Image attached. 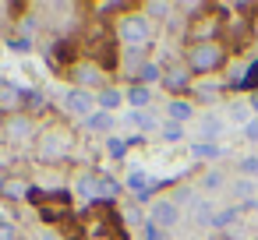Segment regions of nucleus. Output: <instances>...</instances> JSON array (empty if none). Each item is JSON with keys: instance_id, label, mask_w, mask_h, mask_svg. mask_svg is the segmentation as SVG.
Returning a JSON list of instances; mask_svg holds the SVG:
<instances>
[{"instance_id": "4be33fe9", "label": "nucleus", "mask_w": 258, "mask_h": 240, "mask_svg": "<svg viewBox=\"0 0 258 240\" xmlns=\"http://www.w3.org/2000/svg\"><path fill=\"white\" fill-rule=\"evenodd\" d=\"M223 184H226V173H223V170H209V173L202 177V187H205V191H219Z\"/></svg>"}, {"instance_id": "5701e85b", "label": "nucleus", "mask_w": 258, "mask_h": 240, "mask_svg": "<svg viewBox=\"0 0 258 240\" xmlns=\"http://www.w3.org/2000/svg\"><path fill=\"white\" fill-rule=\"evenodd\" d=\"M159 134H163V141H184V124H173V120H166Z\"/></svg>"}, {"instance_id": "c756f323", "label": "nucleus", "mask_w": 258, "mask_h": 240, "mask_svg": "<svg viewBox=\"0 0 258 240\" xmlns=\"http://www.w3.org/2000/svg\"><path fill=\"white\" fill-rule=\"evenodd\" d=\"M0 240H18V226L8 222V219H0Z\"/></svg>"}, {"instance_id": "9b49d317", "label": "nucleus", "mask_w": 258, "mask_h": 240, "mask_svg": "<svg viewBox=\"0 0 258 240\" xmlns=\"http://www.w3.org/2000/svg\"><path fill=\"white\" fill-rule=\"evenodd\" d=\"M124 103H127V99H124V89H117V85H106L103 92H96V106H99L103 113H117Z\"/></svg>"}, {"instance_id": "412c9836", "label": "nucleus", "mask_w": 258, "mask_h": 240, "mask_svg": "<svg viewBox=\"0 0 258 240\" xmlns=\"http://www.w3.org/2000/svg\"><path fill=\"white\" fill-rule=\"evenodd\" d=\"M191 92H195L198 99H216V96H219V85H216V82H195Z\"/></svg>"}, {"instance_id": "473e14b6", "label": "nucleus", "mask_w": 258, "mask_h": 240, "mask_svg": "<svg viewBox=\"0 0 258 240\" xmlns=\"http://www.w3.org/2000/svg\"><path fill=\"white\" fill-rule=\"evenodd\" d=\"M8 46H11L15 53H25V50H32V39H22V36H15V39H11Z\"/></svg>"}, {"instance_id": "bb28decb", "label": "nucleus", "mask_w": 258, "mask_h": 240, "mask_svg": "<svg viewBox=\"0 0 258 240\" xmlns=\"http://www.w3.org/2000/svg\"><path fill=\"white\" fill-rule=\"evenodd\" d=\"M191 155H205V159H216L219 155V145H205V141H198V145H191Z\"/></svg>"}, {"instance_id": "6ab92c4d", "label": "nucleus", "mask_w": 258, "mask_h": 240, "mask_svg": "<svg viewBox=\"0 0 258 240\" xmlns=\"http://www.w3.org/2000/svg\"><path fill=\"white\" fill-rule=\"evenodd\" d=\"M85 124H89L92 131H106V134H110V131H113V113H103V110H96V113H92Z\"/></svg>"}, {"instance_id": "f704fd0d", "label": "nucleus", "mask_w": 258, "mask_h": 240, "mask_svg": "<svg viewBox=\"0 0 258 240\" xmlns=\"http://www.w3.org/2000/svg\"><path fill=\"white\" fill-rule=\"evenodd\" d=\"M251 110H254V113H258V92H254V96H251Z\"/></svg>"}, {"instance_id": "b1692460", "label": "nucleus", "mask_w": 258, "mask_h": 240, "mask_svg": "<svg viewBox=\"0 0 258 240\" xmlns=\"http://www.w3.org/2000/svg\"><path fill=\"white\" fill-rule=\"evenodd\" d=\"M230 120L244 127V124L251 120V106H244V103H233V106H230Z\"/></svg>"}, {"instance_id": "c85d7f7f", "label": "nucleus", "mask_w": 258, "mask_h": 240, "mask_svg": "<svg viewBox=\"0 0 258 240\" xmlns=\"http://www.w3.org/2000/svg\"><path fill=\"white\" fill-rule=\"evenodd\" d=\"M251 187H254V180H244V177L233 180V194H237V198H251Z\"/></svg>"}, {"instance_id": "f257e3e1", "label": "nucleus", "mask_w": 258, "mask_h": 240, "mask_svg": "<svg viewBox=\"0 0 258 240\" xmlns=\"http://www.w3.org/2000/svg\"><path fill=\"white\" fill-rule=\"evenodd\" d=\"M71 145H75V134L64 124H46V127H39V138L32 148H36L39 163H60L71 155Z\"/></svg>"}, {"instance_id": "f8f14e48", "label": "nucleus", "mask_w": 258, "mask_h": 240, "mask_svg": "<svg viewBox=\"0 0 258 240\" xmlns=\"http://www.w3.org/2000/svg\"><path fill=\"white\" fill-rule=\"evenodd\" d=\"M29 191H32V184H29L25 177L0 180V198H8V201H22V198H29Z\"/></svg>"}, {"instance_id": "72a5a7b5", "label": "nucleus", "mask_w": 258, "mask_h": 240, "mask_svg": "<svg viewBox=\"0 0 258 240\" xmlns=\"http://www.w3.org/2000/svg\"><path fill=\"white\" fill-rule=\"evenodd\" d=\"M39 240H60V236H57L53 229H43V233H39Z\"/></svg>"}, {"instance_id": "a211bd4d", "label": "nucleus", "mask_w": 258, "mask_h": 240, "mask_svg": "<svg viewBox=\"0 0 258 240\" xmlns=\"http://www.w3.org/2000/svg\"><path fill=\"white\" fill-rule=\"evenodd\" d=\"M142 15L145 18H166V15H173V4H166V0H149V4H142Z\"/></svg>"}, {"instance_id": "c9c22d12", "label": "nucleus", "mask_w": 258, "mask_h": 240, "mask_svg": "<svg viewBox=\"0 0 258 240\" xmlns=\"http://www.w3.org/2000/svg\"><path fill=\"white\" fill-rule=\"evenodd\" d=\"M212 240H230V236H223V233H219V236H212Z\"/></svg>"}, {"instance_id": "393cba45", "label": "nucleus", "mask_w": 258, "mask_h": 240, "mask_svg": "<svg viewBox=\"0 0 258 240\" xmlns=\"http://www.w3.org/2000/svg\"><path fill=\"white\" fill-rule=\"evenodd\" d=\"M92 11H96V15H127L131 4H117V0H113V4H96Z\"/></svg>"}, {"instance_id": "39448f33", "label": "nucleus", "mask_w": 258, "mask_h": 240, "mask_svg": "<svg viewBox=\"0 0 258 240\" xmlns=\"http://www.w3.org/2000/svg\"><path fill=\"white\" fill-rule=\"evenodd\" d=\"M68 78L75 89H85V92H103L110 82H106V67L92 57H78L71 67H68Z\"/></svg>"}, {"instance_id": "aec40b11", "label": "nucleus", "mask_w": 258, "mask_h": 240, "mask_svg": "<svg viewBox=\"0 0 258 240\" xmlns=\"http://www.w3.org/2000/svg\"><path fill=\"white\" fill-rule=\"evenodd\" d=\"M237 173H240L244 180H258V155H244V159L237 163Z\"/></svg>"}, {"instance_id": "2eb2a0df", "label": "nucleus", "mask_w": 258, "mask_h": 240, "mask_svg": "<svg viewBox=\"0 0 258 240\" xmlns=\"http://www.w3.org/2000/svg\"><path fill=\"white\" fill-rule=\"evenodd\" d=\"M120 198V180L99 173V184H96V201H117Z\"/></svg>"}, {"instance_id": "7c9ffc66", "label": "nucleus", "mask_w": 258, "mask_h": 240, "mask_svg": "<svg viewBox=\"0 0 258 240\" xmlns=\"http://www.w3.org/2000/svg\"><path fill=\"white\" fill-rule=\"evenodd\" d=\"M106 148H110V155H113V159H120V155L127 152V145H124L120 138H106Z\"/></svg>"}, {"instance_id": "a878e982", "label": "nucleus", "mask_w": 258, "mask_h": 240, "mask_svg": "<svg viewBox=\"0 0 258 240\" xmlns=\"http://www.w3.org/2000/svg\"><path fill=\"white\" fill-rule=\"evenodd\" d=\"M233 219H237V208H223V212H216V215H212L209 222H212L216 229H223V226H230Z\"/></svg>"}, {"instance_id": "f03ea898", "label": "nucleus", "mask_w": 258, "mask_h": 240, "mask_svg": "<svg viewBox=\"0 0 258 240\" xmlns=\"http://www.w3.org/2000/svg\"><path fill=\"white\" fill-rule=\"evenodd\" d=\"M117 43L124 46V50H145L149 46V39H152V18H145L142 15V8H131L127 15H120L117 18Z\"/></svg>"}, {"instance_id": "cd10ccee", "label": "nucleus", "mask_w": 258, "mask_h": 240, "mask_svg": "<svg viewBox=\"0 0 258 240\" xmlns=\"http://www.w3.org/2000/svg\"><path fill=\"white\" fill-rule=\"evenodd\" d=\"M124 222H127V226H145V215H142V208H138V205H131V208L124 212Z\"/></svg>"}, {"instance_id": "2f4dec72", "label": "nucleus", "mask_w": 258, "mask_h": 240, "mask_svg": "<svg viewBox=\"0 0 258 240\" xmlns=\"http://www.w3.org/2000/svg\"><path fill=\"white\" fill-rule=\"evenodd\" d=\"M244 138H247L251 145H258V117H251V120L244 124Z\"/></svg>"}, {"instance_id": "7ed1b4c3", "label": "nucleus", "mask_w": 258, "mask_h": 240, "mask_svg": "<svg viewBox=\"0 0 258 240\" xmlns=\"http://www.w3.org/2000/svg\"><path fill=\"white\" fill-rule=\"evenodd\" d=\"M0 134H4V141H8L11 148H29V145H36V138H39V120L22 110V113H15V117H4V120H0Z\"/></svg>"}, {"instance_id": "f3484780", "label": "nucleus", "mask_w": 258, "mask_h": 240, "mask_svg": "<svg viewBox=\"0 0 258 240\" xmlns=\"http://www.w3.org/2000/svg\"><path fill=\"white\" fill-rule=\"evenodd\" d=\"M124 99L131 103V110H145V106L152 103V89H149V85H131V89L124 92Z\"/></svg>"}, {"instance_id": "9d476101", "label": "nucleus", "mask_w": 258, "mask_h": 240, "mask_svg": "<svg viewBox=\"0 0 258 240\" xmlns=\"http://www.w3.org/2000/svg\"><path fill=\"white\" fill-rule=\"evenodd\" d=\"M96 184H99V173L96 170H78L71 177V191L78 198H85V201H96Z\"/></svg>"}, {"instance_id": "ddd939ff", "label": "nucleus", "mask_w": 258, "mask_h": 240, "mask_svg": "<svg viewBox=\"0 0 258 240\" xmlns=\"http://www.w3.org/2000/svg\"><path fill=\"white\" fill-rule=\"evenodd\" d=\"M223 124H226V120H223L219 113H205V117L198 120V134H202V141H205V145H216V138L223 134Z\"/></svg>"}, {"instance_id": "1a4fd4ad", "label": "nucleus", "mask_w": 258, "mask_h": 240, "mask_svg": "<svg viewBox=\"0 0 258 240\" xmlns=\"http://www.w3.org/2000/svg\"><path fill=\"white\" fill-rule=\"evenodd\" d=\"M191 85H195V78H191V71H187L184 64L163 71V89H166L173 99H184V92H191Z\"/></svg>"}, {"instance_id": "4468645a", "label": "nucleus", "mask_w": 258, "mask_h": 240, "mask_svg": "<svg viewBox=\"0 0 258 240\" xmlns=\"http://www.w3.org/2000/svg\"><path fill=\"white\" fill-rule=\"evenodd\" d=\"M166 120L187 124V120H195V106H191L187 99H170V103H166Z\"/></svg>"}, {"instance_id": "423d86ee", "label": "nucleus", "mask_w": 258, "mask_h": 240, "mask_svg": "<svg viewBox=\"0 0 258 240\" xmlns=\"http://www.w3.org/2000/svg\"><path fill=\"white\" fill-rule=\"evenodd\" d=\"M149 222L159 229V233H170L177 222H180V205L173 198H152L149 201Z\"/></svg>"}, {"instance_id": "20e7f679", "label": "nucleus", "mask_w": 258, "mask_h": 240, "mask_svg": "<svg viewBox=\"0 0 258 240\" xmlns=\"http://www.w3.org/2000/svg\"><path fill=\"white\" fill-rule=\"evenodd\" d=\"M223 60H226V53H223V46L216 43V39H205V43H195V46H187V57H184V67L191 71V74H212V71H219L223 67Z\"/></svg>"}, {"instance_id": "dca6fc26", "label": "nucleus", "mask_w": 258, "mask_h": 240, "mask_svg": "<svg viewBox=\"0 0 258 240\" xmlns=\"http://www.w3.org/2000/svg\"><path fill=\"white\" fill-rule=\"evenodd\" d=\"M156 82H163V67H159L156 60H145V64L138 67V74H135L131 85H156Z\"/></svg>"}, {"instance_id": "6e6552de", "label": "nucleus", "mask_w": 258, "mask_h": 240, "mask_svg": "<svg viewBox=\"0 0 258 240\" xmlns=\"http://www.w3.org/2000/svg\"><path fill=\"white\" fill-rule=\"evenodd\" d=\"M25 110V89L8 82V78H0V113L4 117H15Z\"/></svg>"}, {"instance_id": "0eeeda50", "label": "nucleus", "mask_w": 258, "mask_h": 240, "mask_svg": "<svg viewBox=\"0 0 258 240\" xmlns=\"http://www.w3.org/2000/svg\"><path fill=\"white\" fill-rule=\"evenodd\" d=\"M64 110L71 113V117H78V120H89L99 106H96V92H85V89H68L64 92Z\"/></svg>"}]
</instances>
